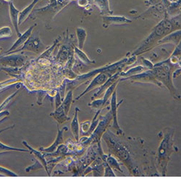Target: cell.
Wrapping results in <instances>:
<instances>
[{"label":"cell","mask_w":181,"mask_h":189,"mask_svg":"<svg viewBox=\"0 0 181 189\" xmlns=\"http://www.w3.org/2000/svg\"><path fill=\"white\" fill-rule=\"evenodd\" d=\"M109 153L115 156L135 177L160 176L154 164L155 154L149 151L141 137L117 135L107 129L102 136Z\"/></svg>","instance_id":"cell-1"},{"label":"cell","mask_w":181,"mask_h":189,"mask_svg":"<svg viewBox=\"0 0 181 189\" xmlns=\"http://www.w3.org/2000/svg\"><path fill=\"white\" fill-rule=\"evenodd\" d=\"M175 130L173 127H165L158 133L160 143L154 157V164L160 176L166 177L167 167L172 154L178 151L175 146Z\"/></svg>","instance_id":"cell-2"},{"label":"cell","mask_w":181,"mask_h":189,"mask_svg":"<svg viewBox=\"0 0 181 189\" xmlns=\"http://www.w3.org/2000/svg\"><path fill=\"white\" fill-rule=\"evenodd\" d=\"M178 29H180V15L174 17H168L165 15L164 18L152 28L149 36L133 51L131 54L138 56L149 52L156 47L158 41L163 37Z\"/></svg>","instance_id":"cell-3"},{"label":"cell","mask_w":181,"mask_h":189,"mask_svg":"<svg viewBox=\"0 0 181 189\" xmlns=\"http://www.w3.org/2000/svg\"><path fill=\"white\" fill-rule=\"evenodd\" d=\"M180 66V65H172L168 59H167L166 60H163L154 65L153 68L151 69L154 77L162 85V88L166 87L173 98L177 100H180V93L178 89L174 86L172 74L175 67Z\"/></svg>","instance_id":"cell-4"},{"label":"cell","mask_w":181,"mask_h":189,"mask_svg":"<svg viewBox=\"0 0 181 189\" xmlns=\"http://www.w3.org/2000/svg\"><path fill=\"white\" fill-rule=\"evenodd\" d=\"M112 122V115L110 110L104 116L100 115L99 123L91 136L83 137V138L79 139L78 143H80L84 147H88L89 146L94 144V143H101L102 136L110 127Z\"/></svg>","instance_id":"cell-5"},{"label":"cell","mask_w":181,"mask_h":189,"mask_svg":"<svg viewBox=\"0 0 181 189\" xmlns=\"http://www.w3.org/2000/svg\"><path fill=\"white\" fill-rule=\"evenodd\" d=\"M46 49H47V47L43 44L38 35L31 34L28 40L26 41V42L24 43L20 48H19V49L15 50V51L13 52H9L7 54L16 53V52L25 51L31 52L36 54H41L43 53Z\"/></svg>","instance_id":"cell-6"},{"label":"cell","mask_w":181,"mask_h":189,"mask_svg":"<svg viewBox=\"0 0 181 189\" xmlns=\"http://www.w3.org/2000/svg\"><path fill=\"white\" fill-rule=\"evenodd\" d=\"M28 57L22 54H7L0 58V65L4 67L22 68L25 64Z\"/></svg>","instance_id":"cell-7"},{"label":"cell","mask_w":181,"mask_h":189,"mask_svg":"<svg viewBox=\"0 0 181 189\" xmlns=\"http://www.w3.org/2000/svg\"><path fill=\"white\" fill-rule=\"evenodd\" d=\"M125 99H121L119 102L117 101V91L115 90L113 92L112 97H111V101L110 104V111L112 115V128H114L116 131V134L117 135H123L124 132L118 123V117H117V113H118V108L119 106L123 103Z\"/></svg>","instance_id":"cell-8"},{"label":"cell","mask_w":181,"mask_h":189,"mask_svg":"<svg viewBox=\"0 0 181 189\" xmlns=\"http://www.w3.org/2000/svg\"><path fill=\"white\" fill-rule=\"evenodd\" d=\"M130 81V82H139V83H149L156 85L160 88H162V85L159 83L154 77L151 70H147L137 75L130 76V77L120 78V81Z\"/></svg>","instance_id":"cell-9"},{"label":"cell","mask_w":181,"mask_h":189,"mask_svg":"<svg viewBox=\"0 0 181 189\" xmlns=\"http://www.w3.org/2000/svg\"><path fill=\"white\" fill-rule=\"evenodd\" d=\"M165 13H166V7L161 2L156 5L149 7V8L146 12L136 17V19H147L152 17L154 19H160L161 20L165 17Z\"/></svg>","instance_id":"cell-10"},{"label":"cell","mask_w":181,"mask_h":189,"mask_svg":"<svg viewBox=\"0 0 181 189\" xmlns=\"http://www.w3.org/2000/svg\"><path fill=\"white\" fill-rule=\"evenodd\" d=\"M132 22V20L125 16H113L112 15L102 16V26L104 28H107L110 25H125L131 23Z\"/></svg>","instance_id":"cell-11"},{"label":"cell","mask_w":181,"mask_h":189,"mask_svg":"<svg viewBox=\"0 0 181 189\" xmlns=\"http://www.w3.org/2000/svg\"><path fill=\"white\" fill-rule=\"evenodd\" d=\"M67 130H68V128L67 127H64L62 129H60L59 125H57V135L55 140L54 141V142L52 143L51 146H49L47 148H39L40 151L45 152V153H52V152H54L59 146L62 144V143H64V136H63V134H64V132L67 131Z\"/></svg>","instance_id":"cell-12"},{"label":"cell","mask_w":181,"mask_h":189,"mask_svg":"<svg viewBox=\"0 0 181 189\" xmlns=\"http://www.w3.org/2000/svg\"><path fill=\"white\" fill-rule=\"evenodd\" d=\"M36 25H37V24L36 23V24H34V25L28 28V29L23 33V34H21L20 36L18 37V38H17L16 41H15V42L13 43L12 47H11L10 49H9L7 51L5 52V53H4V54L9 53V52L15 51V50H16L17 49H19V48H20L22 46H23L24 43L26 42V41H27L28 38H29V37L30 36V35L32 34L33 30H34V28L36 27Z\"/></svg>","instance_id":"cell-13"},{"label":"cell","mask_w":181,"mask_h":189,"mask_svg":"<svg viewBox=\"0 0 181 189\" xmlns=\"http://www.w3.org/2000/svg\"><path fill=\"white\" fill-rule=\"evenodd\" d=\"M100 156L102 158L103 161H105V162L107 163L109 166H110L112 169L118 171L119 173H120L123 176H126L125 172L123 171V169H122L121 167L122 163L120 162L115 156H113L112 154H111L110 153H109L108 154H105L104 153Z\"/></svg>","instance_id":"cell-14"},{"label":"cell","mask_w":181,"mask_h":189,"mask_svg":"<svg viewBox=\"0 0 181 189\" xmlns=\"http://www.w3.org/2000/svg\"><path fill=\"white\" fill-rule=\"evenodd\" d=\"M180 39H181V30L178 29L170 33L169 34H167L165 37L158 41L157 46L165 44V43H173L175 46H177L178 43H180Z\"/></svg>","instance_id":"cell-15"},{"label":"cell","mask_w":181,"mask_h":189,"mask_svg":"<svg viewBox=\"0 0 181 189\" xmlns=\"http://www.w3.org/2000/svg\"><path fill=\"white\" fill-rule=\"evenodd\" d=\"M120 73L121 72H118V73H116L113 74L112 75H111L110 77L107 80H106V81L104 83L103 85H102V86L99 87V89H98V91L94 93V94H93V97L91 98V100L98 99L99 97H101V96L103 94L104 92H105L106 89H107L109 87L111 86V85H112V83H114L115 81H117V80H120Z\"/></svg>","instance_id":"cell-16"},{"label":"cell","mask_w":181,"mask_h":189,"mask_svg":"<svg viewBox=\"0 0 181 189\" xmlns=\"http://www.w3.org/2000/svg\"><path fill=\"white\" fill-rule=\"evenodd\" d=\"M9 14H10V20L12 22V24L14 27L15 31L17 36H21V33L19 30V24H18V20H19V14L20 11L15 7V6L13 4V2H9Z\"/></svg>","instance_id":"cell-17"},{"label":"cell","mask_w":181,"mask_h":189,"mask_svg":"<svg viewBox=\"0 0 181 189\" xmlns=\"http://www.w3.org/2000/svg\"><path fill=\"white\" fill-rule=\"evenodd\" d=\"M22 143H23V144L27 148V149L30 151V154H31L34 155L35 157L36 158L37 160H38L39 162L41 163V164L43 165V168L45 169V170L47 171V173L48 174V175H49V170H48V167H47V161L46 160L45 158V154L43 153V151H40V150H36L34 149V148L30 146L28 144V143L26 142L25 141H22Z\"/></svg>","instance_id":"cell-18"},{"label":"cell","mask_w":181,"mask_h":189,"mask_svg":"<svg viewBox=\"0 0 181 189\" xmlns=\"http://www.w3.org/2000/svg\"><path fill=\"white\" fill-rule=\"evenodd\" d=\"M80 110L78 107H75V114H74V117L72 119L70 125L71 133L75 138L76 142H78L80 139V124L79 121H78V112Z\"/></svg>","instance_id":"cell-19"},{"label":"cell","mask_w":181,"mask_h":189,"mask_svg":"<svg viewBox=\"0 0 181 189\" xmlns=\"http://www.w3.org/2000/svg\"><path fill=\"white\" fill-rule=\"evenodd\" d=\"M49 116L53 117V118L57 121L58 124H63L65 122L69 121L70 118L67 116V115L65 113L64 109L62 106H60L58 108L54 110V112H51L49 114Z\"/></svg>","instance_id":"cell-20"},{"label":"cell","mask_w":181,"mask_h":189,"mask_svg":"<svg viewBox=\"0 0 181 189\" xmlns=\"http://www.w3.org/2000/svg\"><path fill=\"white\" fill-rule=\"evenodd\" d=\"M93 2L94 5L99 9L100 15L102 16L113 14V11L110 10L109 0H93Z\"/></svg>","instance_id":"cell-21"},{"label":"cell","mask_w":181,"mask_h":189,"mask_svg":"<svg viewBox=\"0 0 181 189\" xmlns=\"http://www.w3.org/2000/svg\"><path fill=\"white\" fill-rule=\"evenodd\" d=\"M73 49H72L71 47L64 44L62 45L60 49V51H59L57 56V59L59 62L60 63L67 62L69 56H70V54H73Z\"/></svg>","instance_id":"cell-22"},{"label":"cell","mask_w":181,"mask_h":189,"mask_svg":"<svg viewBox=\"0 0 181 189\" xmlns=\"http://www.w3.org/2000/svg\"><path fill=\"white\" fill-rule=\"evenodd\" d=\"M39 0H34L29 5H28L25 9H23V10L20 12L19 14V20H18V24L19 25H20L25 22L26 20L28 18L30 13L32 12L33 10H34V7L36 4L38 3Z\"/></svg>","instance_id":"cell-23"},{"label":"cell","mask_w":181,"mask_h":189,"mask_svg":"<svg viewBox=\"0 0 181 189\" xmlns=\"http://www.w3.org/2000/svg\"><path fill=\"white\" fill-rule=\"evenodd\" d=\"M73 51H74V54L76 55V56L79 59L80 62L84 63V64L86 65H95L96 63H97L95 60H91V59L88 56V55H87L82 49H80L78 47H74Z\"/></svg>","instance_id":"cell-24"},{"label":"cell","mask_w":181,"mask_h":189,"mask_svg":"<svg viewBox=\"0 0 181 189\" xmlns=\"http://www.w3.org/2000/svg\"><path fill=\"white\" fill-rule=\"evenodd\" d=\"M180 4L181 0L177 2L170 3V5L166 8V13L165 15L168 17H174L180 15Z\"/></svg>","instance_id":"cell-25"},{"label":"cell","mask_w":181,"mask_h":189,"mask_svg":"<svg viewBox=\"0 0 181 189\" xmlns=\"http://www.w3.org/2000/svg\"><path fill=\"white\" fill-rule=\"evenodd\" d=\"M76 36H77L78 40V47L80 49H84L85 42H86L88 34L86 30L84 28H76Z\"/></svg>","instance_id":"cell-26"},{"label":"cell","mask_w":181,"mask_h":189,"mask_svg":"<svg viewBox=\"0 0 181 189\" xmlns=\"http://www.w3.org/2000/svg\"><path fill=\"white\" fill-rule=\"evenodd\" d=\"M73 103V91L69 90L67 91V94L65 96L64 100L62 101V104H61V106H62L63 109H64L65 112L67 115H68Z\"/></svg>","instance_id":"cell-27"},{"label":"cell","mask_w":181,"mask_h":189,"mask_svg":"<svg viewBox=\"0 0 181 189\" xmlns=\"http://www.w3.org/2000/svg\"><path fill=\"white\" fill-rule=\"evenodd\" d=\"M119 82H120V80L115 81L114 83H112V85H111V86L109 87L107 89H106L105 92H104V97L102 98V99H103V102H104V107H105V106H106L109 104H110L109 101H110V99L111 98V97H112L113 92L116 90Z\"/></svg>","instance_id":"cell-28"},{"label":"cell","mask_w":181,"mask_h":189,"mask_svg":"<svg viewBox=\"0 0 181 189\" xmlns=\"http://www.w3.org/2000/svg\"><path fill=\"white\" fill-rule=\"evenodd\" d=\"M146 68L143 66L142 65H137L136 67H131V68L128 70L127 71H122L120 73V78H125V77H130V76L137 75V74L141 73V72L144 71Z\"/></svg>","instance_id":"cell-29"},{"label":"cell","mask_w":181,"mask_h":189,"mask_svg":"<svg viewBox=\"0 0 181 189\" xmlns=\"http://www.w3.org/2000/svg\"><path fill=\"white\" fill-rule=\"evenodd\" d=\"M0 71H4L8 75H10L11 77L17 78L18 75L21 73V68L18 67H0Z\"/></svg>","instance_id":"cell-30"},{"label":"cell","mask_w":181,"mask_h":189,"mask_svg":"<svg viewBox=\"0 0 181 189\" xmlns=\"http://www.w3.org/2000/svg\"><path fill=\"white\" fill-rule=\"evenodd\" d=\"M7 151H20V152H27V153L30 154V151L28 149H18V148H15L10 146L6 144H4L0 141V154L4 153V152Z\"/></svg>","instance_id":"cell-31"},{"label":"cell","mask_w":181,"mask_h":189,"mask_svg":"<svg viewBox=\"0 0 181 189\" xmlns=\"http://www.w3.org/2000/svg\"><path fill=\"white\" fill-rule=\"evenodd\" d=\"M101 111H102V110H97V112H96L94 117H93V119L91 122L90 128H89L88 131V133H87L86 135V136H91V133H92L93 132V130H95V128H97V126L98 123H99V116L100 115V113H101Z\"/></svg>","instance_id":"cell-32"},{"label":"cell","mask_w":181,"mask_h":189,"mask_svg":"<svg viewBox=\"0 0 181 189\" xmlns=\"http://www.w3.org/2000/svg\"><path fill=\"white\" fill-rule=\"evenodd\" d=\"M20 88H18L17 90L12 93V94H11L9 96V97L7 98L6 99H4V101L2 102L1 105H0V112H2V111H4L6 110V108L7 107V106L10 105V104L12 103V101L13 100V99L16 97L17 93L20 92Z\"/></svg>","instance_id":"cell-33"},{"label":"cell","mask_w":181,"mask_h":189,"mask_svg":"<svg viewBox=\"0 0 181 189\" xmlns=\"http://www.w3.org/2000/svg\"><path fill=\"white\" fill-rule=\"evenodd\" d=\"M88 106H90L93 110H102V109L104 108L103 99H99V98H98V99H93L92 100V101L90 102V103L88 104Z\"/></svg>","instance_id":"cell-34"},{"label":"cell","mask_w":181,"mask_h":189,"mask_svg":"<svg viewBox=\"0 0 181 189\" xmlns=\"http://www.w3.org/2000/svg\"><path fill=\"white\" fill-rule=\"evenodd\" d=\"M19 83V80L17 79V78H12V79L7 80L5 81L0 82V92L3 91L4 89L7 88V87L15 85L16 83Z\"/></svg>","instance_id":"cell-35"},{"label":"cell","mask_w":181,"mask_h":189,"mask_svg":"<svg viewBox=\"0 0 181 189\" xmlns=\"http://www.w3.org/2000/svg\"><path fill=\"white\" fill-rule=\"evenodd\" d=\"M12 30L9 26H4L0 28V39L10 38L12 36Z\"/></svg>","instance_id":"cell-36"},{"label":"cell","mask_w":181,"mask_h":189,"mask_svg":"<svg viewBox=\"0 0 181 189\" xmlns=\"http://www.w3.org/2000/svg\"><path fill=\"white\" fill-rule=\"evenodd\" d=\"M0 175H4L7 177H17V176H19V175L15 173V172L2 166H0Z\"/></svg>","instance_id":"cell-37"},{"label":"cell","mask_w":181,"mask_h":189,"mask_svg":"<svg viewBox=\"0 0 181 189\" xmlns=\"http://www.w3.org/2000/svg\"><path fill=\"white\" fill-rule=\"evenodd\" d=\"M104 177H116V174L114 173L113 169L109 166L107 163L104 161Z\"/></svg>","instance_id":"cell-38"},{"label":"cell","mask_w":181,"mask_h":189,"mask_svg":"<svg viewBox=\"0 0 181 189\" xmlns=\"http://www.w3.org/2000/svg\"><path fill=\"white\" fill-rule=\"evenodd\" d=\"M43 165L41 164V163L39 162L38 160H36L35 164L26 167V168L25 169V173H30V172H31V171L37 170V169H43Z\"/></svg>","instance_id":"cell-39"},{"label":"cell","mask_w":181,"mask_h":189,"mask_svg":"<svg viewBox=\"0 0 181 189\" xmlns=\"http://www.w3.org/2000/svg\"><path fill=\"white\" fill-rule=\"evenodd\" d=\"M91 120H87L84 121L83 123H80V129H81V133L84 136H86L87 133H88L89 128H90L91 125Z\"/></svg>","instance_id":"cell-40"},{"label":"cell","mask_w":181,"mask_h":189,"mask_svg":"<svg viewBox=\"0 0 181 189\" xmlns=\"http://www.w3.org/2000/svg\"><path fill=\"white\" fill-rule=\"evenodd\" d=\"M64 74L66 76V78H67L68 79L71 80L75 79L76 77L78 76L75 73H74V72L72 70V69L67 68V67H65L64 70Z\"/></svg>","instance_id":"cell-41"},{"label":"cell","mask_w":181,"mask_h":189,"mask_svg":"<svg viewBox=\"0 0 181 189\" xmlns=\"http://www.w3.org/2000/svg\"><path fill=\"white\" fill-rule=\"evenodd\" d=\"M141 62H142V65L145 67L146 69L151 70V69L153 68L154 64L152 63L151 60H149V59L142 57L141 59Z\"/></svg>","instance_id":"cell-42"},{"label":"cell","mask_w":181,"mask_h":189,"mask_svg":"<svg viewBox=\"0 0 181 189\" xmlns=\"http://www.w3.org/2000/svg\"><path fill=\"white\" fill-rule=\"evenodd\" d=\"M62 96L60 95V92L57 91V93L55 97H54V106H55L54 110H55V109H57V108H58L59 106H60L61 104H62Z\"/></svg>","instance_id":"cell-43"},{"label":"cell","mask_w":181,"mask_h":189,"mask_svg":"<svg viewBox=\"0 0 181 189\" xmlns=\"http://www.w3.org/2000/svg\"><path fill=\"white\" fill-rule=\"evenodd\" d=\"M162 2V0H145L144 3L147 6L152 7L156 5V4H160Z\"/></svg>","instance_id":"cell-44"},{"label":"cell","mask_w":181,"mask_h":189,"mask_svg":"<svg viewBox=\"0 0 181 189\" xmlns=\"http://www.w3.org/2000/svg\"><path fill=\"white\" fill-rule=\"evenodd\" d=\"M78 4L81 7H86L89 4V0H77Z\"/></svg>","instance_id":"cell-45"},{"label":"cell","mask_w":181,"mask_h":189,"mask_svg":"<svg viewBox=\"0 0 181 189\" xmlns=\"http://www.w3.org/2000/svg\"><path fill=\"white\" fill-rule=\"evenodd\" d=\"M180 72H181L180 67H178V68H175V70H174L173 72V74H172V77H173V79H174V78H177L178 76H180Z\"/></svg>","instance_id":"cell-46"},{"label":"cell","mask_w":181,"mask_h":189,"mask_svg":"<svg viewBox=\"0 0 181 189\" xmlns=\"http://www.w3.org/2000/svg\"><path fill=\"white\" fill-rule=\"evenodd\" d=\"M57 2V0H49V4H55Z\"/></svg>","instance_id":"cell-47"},{"label":"cell","mask_w":181,"mask_h":189,"mask_svg":"<svg viewBox=\"0 0 181 189\" xmlns=\"http://www.w3.org/2000/svg\"><path fill=\"white\" fill-rule=\"evenodd\" d=\"M170 3H173V2H177L178 1H180V0H167Z\"/></svg>","instance_id":"cell-48"},{"label":"cell","mask_w":181,"mask_h":189,"mask_svg":"<svg viewBox=\"0 0 181 189\" xmlns=\"http://www.w3.org/2000/svg\"><path fill=\"white\" fill-rule=\"evenodd\" d=\"M60 1H66V2H72V1H75V0H60Z\"/></svg>","instance_id":"cell-49"},{"label":"cell","mask_w":181,"mask_h":189,"mask_svg":"<svg viewBox=\"0 0 181 189\" xmlns=\"http://www.w3.org/2000/svg\"><path fill=\"white\" fill-rule=\"evenodd\" d=\"M4 1H5V2H8V3H9V2H12V0H4Z\"/></svg>","instance_id":"cell-50"},{"label":"cell","mask_w":181,"mask_h":189,"mask_svg":"<svg viewBox=\"0 0 181 189\" xmlns=\"http://www.w3.org/2000/svg\"><path fill=\"white\" fill-rule=\"evenodd\" d=\"M2 49H3V48H2V47H0V54H1V52H2Z\"/></svg>","instance_id":"cell-51"},{"label":"cell","mask_w":181,"mask_h":189,"mask_svg":"<svg viewBox=\"0 0 181 189\" xmlns=\"http://www.w3.org/2000/svg\"><path fill=\"white\" fill-rule=\"evenodd\" d=\"M39 1H41V0H39Z\"/></svg>","instance_id":"cell-52"},{"label":"cell","mask_w":181,"mask_h":189,"mask_svg":"<svg viewBox=\"0 0 181 189\" xmlns=\"http://www.w3.org/2000/svg\"><path fill=\"white\" fill-rule=\"evenodd\" d=\"M0 4H1V3H0Z\"/></svg>","instance_id":"cell-53"}]
</instances>
